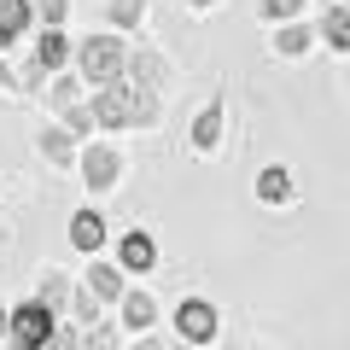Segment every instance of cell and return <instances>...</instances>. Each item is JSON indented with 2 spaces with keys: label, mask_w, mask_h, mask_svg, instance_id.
Instances as JSON below:
<instances>
[{
  "label": "cell",
  "mask_w": 350,
  "mask_h": 350,
  "mask_svg": "<svg viewBox=\"0 0 350 350\" xmlns=\"http://www.w3.org/2000/svg\"><path fill=\"white\" fill-rule=\"evenodd\" d=\"M94 123L100 129H129V123H140V129H152L158 123V94H140V88H100L94 94Z\"/></svg>",
  "instance_id": "obj_1"
},
{
  "label": "cell",
  "mask_w": 350,
  "mask_h": 350,
  "mask_svg": "<svg viewBox=\"0 0 350 350\" xmlns=\"http://www.w3.org/2000/svg\"><path fill=\"white\" fill-rule=\"evenodd\" d=\"M36 146H41V158H47V163H70L76 158V135H70V129H41Z\"/></svg>",
  "instance_id": "obj_18"
},
{
  "label": "cell",
  "mask_w": 350,
  "mask_h": 350,
  "mask_svg": "<svg viewBox=\"0 0 350 350\" xmlns=\"http://www.w3.org/2000/svg\"><path fill=\"white\" fill-rule=\"evenodd\" d=\"M135 350H163V345H158V338L146 333V338H135Z\"/></svg>",
  "instance_id": "obj_28"
},
{
  "label": "cell",
  "mask_w": 350,
  "mask_h": 350,
  "mask_svg": "<svg viewBox=\"0 0 350 350\" xmlns=\"http://www.w3.org/2000/svg\"><path fill=\"white\" fill-rule=\"evenodd\" d=\"M304 12V0H262V18H275V24H292Z\"/></svg>",
  "instance_id": "obj_23"
},
{
  "label": "cell",
  "mask_w": 350,
  "mask_h": 350,
  "mask_svg": "<svg viewBox=\"0 0 350 350\" xmlns=\"http://www.w3.org/2000/svg\"><path fill=\"white\" fill-rule=\"evenodd\" d=\"M187 6H216V0H187Z\"/></svg>",
  "instance_id": "obj_29"
},
{
  "label": "cell",
  "mask_w": 350,
  "mask_h": 350,
  "mask_svg": "<svg viewBox=\"0 0 350 350\" xmlns=\"http://www.w3.org/2000/svg\"><path fill=\"white\" fill-rule=\"evenodd\" d=\"M47 105L64 117V129H70V135H88V129H94V105H82V82H70V76H53Z\"/></svg>",
  "instance_id": "obj_4"
},
{
  "label": "cell",
  "mask_w": 350,
  "mask_h": 350,
  "mask_svg": "<svg viewBox=\"0 0 350 350\" xmlns=\"http://www.w3.org/2000/svg\"><path fill=\"white\" fill-rule=\"evenodd\" d=\"M70 310H76V321H82V333H88V327H100V298H94V292H76V304H70Z\"/></svg>",
  "instance_id": "obj_21"
},
{
  "label": "cell",
  "mask_w": 350,
  "mask_h": 350,
  "mask_svg": "<svg viewBox=\"0 0 350 350\" xmlns=\"http://www.w3.org/2000/svg\"><path fill=\"white\" fill-rule=\"evenodd\" d=\"M70 245L94 257V251L105 245V216H100V211H76V216H70Z\"/></svg>",
  "instance_id": "obj_9"
},
{
  "label": "cell",
  "mask_w": 350,
  "mask_h": 350,
  "mask_svg": "<svg viewBox=\"0 0 350 350\" xmlns=\"http://www.w3.org/2000/svg\"><path fill=\"white\" fill-rule=\"evenodd\" d=\"M117 175H123V158H117L111 146H88V152H82V181H88L94 193H111Z\"/></svg>",
  "instance_id": "obj_6"
},
{
  "label": "cell",
  "mask_w": 350,
  "mask_h": 350,
  "mask_svg": "<svg viewBox=\"0 0 350 350\" xmlns=\"http://www.w3.org/2000/svg\"><path fill=\"white\" fill-rule=\"evenodd\" d=\"M36 12H41V29H59L64 12H70V0H36Z\"/></svg>",
  "instance_id": "obj_24"
},
{
  "label": "cell",
  "mask_w": 350,
  "mask_h": 350,
  "mask_svg": "<svg viewBox=\"0 0 350 350\" xmlns=\"http://www.w3.org/2000/svg\"><path fill=\"white\" fill-rule=\"evenodd\" d=\"M321 41L338 53H350V6H327L321 12Z\"/></svg>",
  "instance_id": "obj_17"
},
{
  "label": "cell",
  "mask_w": 350,
  "mask_h": 350,
  "mask_svg": "<svg viewBox=\"0 0 350 350\" xmlns=\"http://www.w3.org/2000/svg\"><path fill=\"white\" fill-rule=\"evenodd\" d=\"M175 350H193V345H175Z\"/></svg>",
  "instance_id": "obj_30"
},
{
  "label": "cell",
  "mask_w": 350,
  "mask_h": 350,
  "mask_svg": "<svg viewBox=\"0 0 350 350\" xmlns=\"http://www.w3.org/2000/svg\"><path fill=\"white\" fill-rule=\"evenodd\" d=\"M47 350H82V338H76V333H70V327H59V338H53V345H47Z\"/></svg>",
  "instance_id": "obj_25"
},
{
  "label": "cell",
  "mask_w": 350,
  "mask_h": 350,
  "mask_svg": "<svg viewBox=\"0 0 350 350\" xmlns=\"http://www.w3.org/2000/svg\"><path fill=\"white\" fill-rule=\"evenodd\" d=\"M152 321H158V304H152V292H129V298H123V327H135V333L146 338Z\"/></svg>",
  "instance_id": "obj_14"
},
{
  "label": "cell",
  "mask_w": 350,
  "mask_h": 350,
  "mask_svg": "<svg viewBox=\"0 0 350 350\" xmlns=\"http://www.w3.org/2000/svg\"><path fill=\"white\" fill-rule=\"evenodd\" d=\"M36 304H47V310H59V304H76V292H70V275L47 269V275L36 280Z\"/></svg>",
  "instance_id": "obj_16"
},
{
  "label": "cell",
  "mask_w": 350,
  "mask_h": 350,
  "mask_svg": "<svg viewBox=\"0 0 350 350\" xmlns=\"http://www.w3.org/2000/svg\"><path fill=\"white\" fill-rule=\"evenodd\" d=\"M310 29H304V24H280V36H275V53H280V59H304V53H310Z\"/></svg>",
  "instance_id": "obj_19"
},
{
  "label": "cell",
  "mask_w": 350,
  "mask_h": 350,
  "mask_svg": "<svg viewBox=\"0 0 350 350\" xmlns=\"http://www.w3.org/2000/svg\"><path fill=\"white\" fill-rule=\"evenodd\" d=\"M0 350H12V345H0Z\"/></svg>",
  "instance_id": "obj_31"
},
{
  "label": "cell",
  "mask_w": 350,
  "mask_h": 350,
  "mask_svg": "<svg viewBox=\"0 0 350 350\" xmlns=\"http://www.w3.org/2000/svg\"><path fill=\"white\" fill-rule=\"evenodd\" d=\"M152 262H158V245H152V234H140V228H135V234L123 239V269H135V275H146Z\"/></svg>",
  "instance_id": "obj_15"
},
{
  "label": "cell",
  "mask_w": 350,
  "mask_h": 350,
  "mask_svg": "<svg viewBox=\"0 0 350 350\" xmlns=\"http://www.w3.org/2000/svg\"><path fill=\"white\" fill-rule=\"evenodd\" d=\"M0 345H12V310H0Z\"/></svg>",
  "instance_id": "obj_26"
},
{
  "label": "cell",
  "mask_w": 350,
  "mask_h": 350,
  "mask_svg": "<svg viewBox=\"0 0 350 350\" xmlns=\"http://www.w3.org/2000/svg\"><path fill=\"white\" fill-rule=\"evenodd\" d=\"M82 350H117V327H88V333H82Z\"/></svg>",
  "instance_id": "obj_22"
},
{
  "label": "cell",
  "mask_w": 350,
  "mask_h": 350,
  "mask_svg": "<svg viewBox=\"0 0 350 350\" xmlns=\"http://www.w3.org/2000/svg\"><path fill=\"white\" fill-rule=\"evenodd\" d=\"M129 76H135L129 88H140V94H163V82H170V64H163L152 47H140L135 59H129Z\"/></svg>",
  "instance_id": "obj_7"
},
{
  "label": "cell",
  "mask_w": 350,
  "mask_h": 350,
  "mask_svg": "<svg viewBox=\"0 0 350 350\" xmlns=\"http://www.w3.org/2000/svg\"><path fill=\"white\" fill-rule=\"evenodd\" d=\"M88 292H94V298H129L123 292V269H117V262H94V269H88Z\"/></svg>",
  "instance_id": "obj_13"
},
{
  "label": "cell",
  "mask_w": 350,
  "mask_h": 350,
  "mask_svg": "<svg viewBox=\"0 0 350 350\" xmlns=\"http://www.w3.org/2000/svg\"><path fill=\"white\" fill-rule=\"evenodd\" d=\"M216 327H222V321H216V304L211 298H181V310H175V333H181V345H193V350L211 345Z\"/></svg>",
  "instance_id": "obj_5"
},
{
  "label": "cell",
  "mask_w": 350,
  "mask_h": 350,
  "mask_svg": "<svg viewBox=\"0 0 350 350\" xmlns=\"http://www.w3.org/2000/svg\"><path fill=\"white\" fill-rule=\"evenodd\" d=\"M105 12H111L117 29H135L140 18H146V0H105Z\"/></svg>",
  "instance_id": "obj_20"
},
{
  "label": "cell",
  "mask_w": 350,
  "mask_h": 350,
  "mask_svg": "<svg viewBox=\"0 0 350 350\" xmlns=\"http://www.w3.org/2000/svg\"><path fill=\"white\" fill-rule=\"evenodd\" d=\"M345 6H350V0H345Z\"/></svg>",
  "instance_id": "obj_32"
},
{
  "label": "cell",
  "mask_w": 350,
  "mask_h": 350,
  "mask_svg": "<svg viewBox=\"0 0 350 350\" xmlns=\"http://www.w3.org/2000/svg\"><path fill=\"white\" fill-rule=\"evenodd\" d=\"M222 111H228V100L216 94V100L193 117V146H199V152H216V146H222Z\"/></svg>",
  "instance_id": "obj_8"
},
{
  "label": "cell",
  "mask_w": 350,
  "mask_h": 350,
  "mask_svg": "<svg viewBox=\"0 0 350 350\" xmlns=\"http://www.w3.org/2000/svg\"><path fill=\"white\" fill-rule=\"evenodd\" d=\"M257 199L262 204H286L292 199V170L286 163H269V170L257 175Z\"/></svg>",
  "instance_id": "obj_11"
},
{
  "label": "cell",
  "mask_w": 350,
  "mask_h": 350,
  "mask_svg": "<svg viewBox=\"0 0 350 350\" xmlns=\"http://www.w3.org/2000/svg\"><path fill=\"white\" fill-rule=\"evenodd\" d=\"M76 59H82V76H88L94 88H117V76L129 70L135 53H129L117 36H88L82 47H76Z\"/></svg>",
  "instance_id": "obj_2"
},
{
  "label": "cell",
  "mask_w": 350,
  "mask_h": 350,
  "mask_svg": "<svg viewBox=\"0 0 350 350\" xmlns=\"http://www.w3.org/2000/svg\"><path fill=\"white\" fill-rule=\"evenodd\" d=\"M0 88H24V76H12V70H6V59H0Z\"/></svg>",
  "instance_id": "obj_27"
},
{
  "label": "cell",
  "mask_w": 350,
  "mask_h": 350,
  "mask_svg": "<svg viewBox=\"0 0 350 350\" xmlns=\"http://www.w3.org/2000/svg\"><path fill=\"white\" fill-rule=\"evenodd\" d=\"M29 29V0H0V53Z\"/></svg>",
  "instance_id": "obj_12"
},
{
  "label": "cell",
  "mask_w": 350,
  "mask_h": 350,
  "mask_svg": "<svg viewBox=\"0 0 350 350\" xmlns=\"http://www.w3.org/2000/svg\"><path fill=\"white\" fill-rule=\"evenodd\" d=\"M64 59H70V41H64V29H41V41H36V70L53 76Z\"/></svg>",
  "instance_id": "obj_10"
},
{
  "label": "cell",
  "mask_w": 350,
  "mask_h": 350,
  "mask_svg": "<svg viewBox=\"0 0 350 350\" xmlns=\"http://www.w3.org/2000/svg\"><path fill=\"white\" fill-rule=\"evenodd\" d=\"M53 338H59V321H53L47 304H18L12 310V350H47Z\"/></svg>",
  "instance_id": "obj_3"
}]
</instances>
